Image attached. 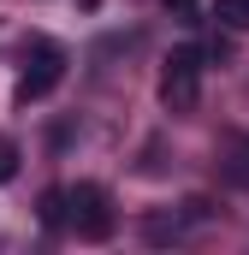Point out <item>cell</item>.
I'll return each mask as SVG.
<instances>
[{
	"label": "cell",
	"mask_w": 249,
	"mask_h": 255,
	"mask_svg": "<svg viewBox=\"0 0 249 255\" xmlns=\"http://www.w3.org/2000/svg\"><path fill=\"white\" fill-rule=\"evenodd\" d=\"M12 178H18V142L0 136V184H12Z\"/></svg>",
	"instance_id": "6"
},
{
	"label": "cell",
	"mask_w": 249,
	"mask_h": 255,
	"mask_svg": "<svg viewBox=\"0 0 249 255\" xmlns=\"http://www.w3.org/2000/svg\"><path fill=\"white\" fill-rule=\"evenodd\" d=\"M65 196H71V232H77L83 244H107V238L119 232L113 196L101 190V184H65Z\"/></svg>",
	"instance_id": "3"
},
{
	"label": "cell",
	"mask_w": 249,
	"mask_h": 255,
	"mask_svg": "<svg viewBox=\"0 0 249 255\" xmlns=\"http://www.w3.org/2000/svg\"><path fill=\"white\" fill-rule=\"evenodd\" d=\"M202 65H208V54L190 42L166 54V65H160V107L166 113H190L202 101Z\"/></svg>",
	"instance_id": "2"
},
{
	"label": "cell",
	"mask_w": 249,
	"mask_h": 255,
	"mask_svg": "<svg viewBox=\"0 0 249 255\" xmlns=\"http://www.w3.org/2000/svg\"><path fill=\"white\" fill-rule=\"evenodd\" d=\"M202 54H208V60H214V65H226V60H232V42H226V36H214V42H208Z\"/></svg>",
	"instance_id": "7"
},
{
	"label": "cell",
	"mask_w": 249,
	"mask_h": 255,
	"mask_svg": "<svg viewBox=\"0 0 249 255\" xmlns=\"http://www.w3.org/2000/svg\"><path fill=\"white\" fill-rule=\"evenodd\" d=\"M42 226L48 232H65L71 226V196L65 190H42Z\"/></svg>",
	"instance_id": "4"
},
{
	"label": "cell",
	"mask_w": 249,
	"mask_h": 255,
	"mask_svg": "<svg viewBox=\"0 0 249 255\" xmlns=\"http://www.w3.org/2000/svg\"><path fill=\"white\" fill-rule=\"evenodd\" d=\"M65 65H71V54H65L54 36H30V42H24V71H18V83H12V101H18V107L48 101V95L60 89Z\"/></svg>",
	"instance_id": "1"
},
{
	"label": "cell",
	"mask_w": 249,
	"mask_h": 255,
	"mask_svg": "<svg viewBox=\"0 0 249 255\" xmlns=\"http://www.w3.org/2000/svg\"><path fill=\"white\" fill-rule=\"evenodd\" d=\"M238 178H244V184H249V142H244V166H238Z\"/></svg>",
	"instance_id": "9"
},
{
	"label": "cell",
	"mask_w": 249,
	"mask_h": 255,
	"mask_svg": "<svg viewBox=\"0 0 249 255\" xmlns=\"http://www.w3.org/2000/svg\"><path fill=\"white\" fill-rule=\"evenodd\" d=\"M214 18L226 30H249V0H214Z\"/></svg>",
	"instance_id": "5"
},
{
	"label": "cell",
	"mask_w": 249,
	"mask_h": 255,
	"mask_svg": "<svg viewBox=\"0 0 249 255\" xmlns=\"http://www.w3.org/2000/svg\"><path fill=\"white\" fill-rule=\"evenodd\" d=\"M166 12H178V18H196V0H160Z\"/></svg>",
	"instance_id": "8"
}]
</instances>
